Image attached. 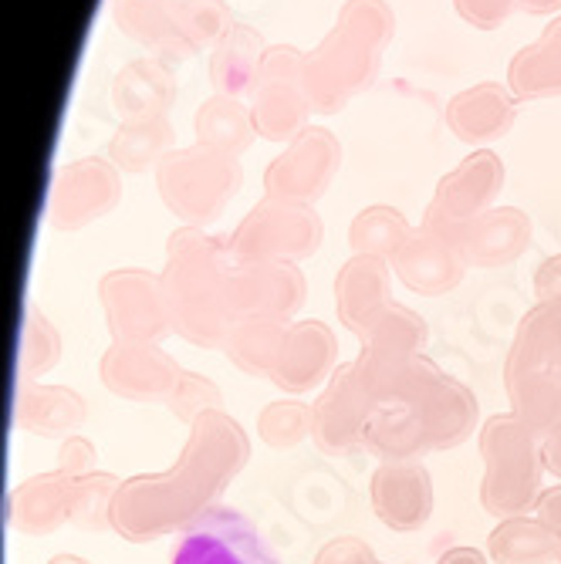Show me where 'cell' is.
Wrapping results in <instances>:
<instances>
[{
    "instance_id": "cb8c5ba5",
    "label": "cell",
    "mask_w": 561,
    "mask_h": 564,
    "mask_svg": "<svg viewBox=\"0 0 561 564\" xmlns=\"http://www.w3.org/2000/svg\"><path fill=\"white\" fill-rule=\"evenodd\" d=\"M453 11L474 31H497L521 8H518V0H453Z\"/></svg>"
},
{
    "instance_id": "3957f363",
    "label": "cell",
    "mask_w": 561,
    "mask_h": 564,
    "mask_svg": "<svg viewBox=\"0 0 561 564\" xmlns=\"http://www.w3.org/2000/svg\"><path fill=\"white\" fill-rule=\"evenodd\" d=\"M322 243V220L312 203L265 196L253 207L240 227L234 230L227 250L237 268L250 264H291L298 258H309Z\"/></svg>"
},
{
    "instance_id": "ac0fdd59",
    "label": "cell",
    "mask_w": 561,
    "mask_h": 564,
    "mask_svg": "<svg viewBox=\"0 0 561 564\" xmlns=\"http://www.w3.org/2000/svg\"><path fill=\"white\" fill-rule=\"evenodd\" d=\"M173 149H176V129L170 116L126 119L109 139V160L119 166V173H145V170H160V163Z\"/></svg>"
},
{
    "instance_id": "ffe728a7",
    "label": "cell",
    "mask_w": 561,
    "mask_h": 564,
    "mask_svg": "<svg viewBox=\"0 0 561 564\" xmlns=\"http://www.w3.org/2000/svg\"><path fill=\"white\" fill-rule=\"evenodd\" d=\"M112 18H116V28L132 44L149 51V55H157L170 65L186 58L176 41L166 0H112Z\"/></svg>"
},
{
    "instance_id": "7402d4cb",
    "label": "cell",
    "mask_w": 561,
    "mask_h": 564,
    "mask_svg": "<svg viewBox=\"0 0 561 564\" xmlns=\"http://www.w3.org/2000/svg\"><path fill=\"white\" fill-rule=\"evenodd\" d=\"M410 224L392 207H366L348 227V240L355 253H373V258H392L399 243L410 237Z\"/></svg>"
},
{
    "instance_id": "9a60e30c",
    "label": "cell",
    "mask_w": 561,
    "mask_h": 564,
    "mask_svg": "<svg viewBox=\"0 0 561 564\" xmlns=\"http://www.w3.org/2000/svg\"><path fill=\"white\" fill-rule=\"evenodd\" d=\"M268 41L261 31H253L250 24H230L227 34L214 44L211 51V85L214 95H234V98H247L253 82H258V72L265 65L268 55Z\"/></svg>"
},
{
    "instance_id": "7a4b0ae2",
    "label": "cell",
    "mask_w": 561,
    "mask_h": 564,
    "mask_svg": "<svg viewBox=\"0 0 561 564\" xmlns=\"http://www.w3.org/2000/svg\"><path fill=\"white\" fill-rule=\"evenodd\" d=\"M382 68V51L355 31L335 24L309 55H304V91L312 112L338 116L359 95H366Z\"/></svg>"
},
{
    "instance_id": "8992f818",
    "label": "cell",
    "mask_w": 561,
    "mask_h": 564,
    "mask_svg": "<svg viewBox=\"0 0 561 564\" xmlns=\"http://www.w3.org/2000/svg\"><path fill=\"white\" fill-rule=\"evenodd\" d=\"M525 430L528 426L515 416H494L487 423L484 453L490 470H487L484 503L490 514H518L535 494L538 459Z\"/></svg>"
},
{
    "instance_id": "4fadbf2b",
    "label": "cell",
    "mask_w": 561,
    "mask_h": 564,
    "mask_svg": "<svg viewBox=\"0 0 561 564\" xmlns=\"http://www.w3.org/2000/svg\"><path fill=\"white\" fill-rule=\"evenodd\" d=\"M338 294V312L345 325L359 335H369L376 318L392 304L389 294V268L386 258H373V253H355V258L342 268L335 281Z\"/></svg>"
},
{
    "instance_id": "5bb4252c",
    "label": "cell",
    "mask_w": 561,
    "mask_h": 564,
    "mask_svg": "<svg viewBox=\"0 0 561 564\" xmlns=\"http://www.w3.org/2000/svg\"><path fill=\"white\" fill-rule=\"evenodd\" d=\"M392 264H396V271L402 274L406 284L430 291V294L450 291L464 274L461 250H456L450 240L436 237L433 230H427V227L410 230V237H406L399 243V250L392 253Z\"/></svg>"
},
{
    "instance_id": "9c48e42d",
    "label": "cell",
    "mask_w": 561,
    "mask_h": 564,
    "mask_svg": "<svg viewBox=\"0 0 561 564\" xmlns=\"http://www.w3.org/2000/svg\"><path fill=\"white\" fill-rule=\"evenodd\" d=\"M122 199V176L112 160L85 156L58 170L51 189V224L58 230H82L106 214H112Z\"/></svg>"
},
{
    "instance_id": "30bf717a",
    "label": "cell",
    "mask_w": 561,
    "mask_h": 564,
    "mask_svg": "<svg viewBox=\"0 0 561 564\" xmlns=\"http://www.w3.org/2000/svg\"><path fill=\"white\" fill-rule=\"evenodd\" d=\"M518 95L500 82H477L464 91H456L446 101V129L456 142L471 149H487L500 142L518 122Z\"/></svg>"
},
{
    "instance_id": "7c38bea8",
    "label": "cell",
    "mask_w": 561,
    "mask_h": 564,
    "mask_svg": "<svg viewBox=\"0 0 561 564\" xmlns=\"http://www.w3.org/2000/svg\"><path fill=\"white\" fill-rule=\"evenodd\" d=\"M109 101H112V112L119 116V122L145 119V116H170L173 101H176L173 65L157 55L132 58L112 78Z\"/></svg>"
},
{
    "instance_id": "6da1fadb",
    "label": "cell",
    "mask_w": 561,
    "mask_h": 564,
    "mask_svg": "<svg viewBox=\"0 0 561 564\" xmlns=\"http://www.w3.org/2000/svg\"><path fill=\"white\" fill-rule=\"evenodd\" d=\"M157 186L180 220L203 227L230 207V199L244 186V170L237 156L193 142L186 149H173L160 163Z\"/></svg>"
},
{
    "instance_id": "ba28073f",
    "label": "cell",
    "mask_w": 561,
    "mask_h": 564,
    "mask_svg": "<svg viewBox=\"0 0 561 564\" xmlns=\"http://www.w3.org/2000/svg\"><path fill=\"white\" fill-rule=\"evenodd\" d=\"M170 564H278L261 531L234 507L199 514L173 547Z\"/></svg>"
},
{
    "instance_id": "52a82bcc",
    "label": "cell",
    "mask_w": 561,
    "mask_h": 564,
    "mask_svg": "<svg viewBox=\"0 0 561 564\" xmlns=\"http://www.w3.org/2000/svg\"><path fill=\"white\" fill-rule=\"evenodd\" d=\"M342 170V142L325 126H309L298 139H291L281 156L271 160L265 170V189L268 196L315 203L328 193Z\"/></svg>"
},
{
    "instance_id": "44dd1931",
    "label": "cell",
    "mask_w": 561,
    "mask_h": 564,
    "mask_svg": "<svg viewBox=\"0 0 561 564\" xmlns=\"http://www.w3.org/2000/svg\"><path fill=\"white\" fill-rule=\"evenodd\" d=\"M166 11L186 58L196 51H214V44L234 24L224 0H166Z\"/></svg>"
},
{
    "instance_id": "277c9868",
    "label": "cell",
    "mask_w": 561,
    "mask_h": 564,
    "mask_svg": "<svg viewBox=\"0 0 561 564\" xmlns=\"http://www.w3.org/2000/svg\"><path fill=\"white\" fill-rule=\"evenodd\" d=\"M301 68H304V51H298L294 44L268 47L258 82H253V88L247 95L258 139L288 145L291 139H298L312 126L309 122L312 101H309V91H304Z\"/></svg>"
},
{
    "instance_id": "8fae6325",
    "label": "cell",
    "mask_w": 561,
    "mask_h": 564,
    "mask_svg": "<svg viewBox=\"0 0 561 564\" xmlns=\"http://www.w3.org/2000/svg\"><path fill=\"white\" fill-rule=\"evenodd\" d=\"M531 243V220L518 207H494L471 224H464L453 237V247L461 250L464 264L477 268H500L515 261Z\"/></svg>"
},
{
    "instance_id": "484cf974",
    "label": "cell",
    "mask_w": 561,
    "mask_h": 564,
    "mask_svg": "<svg viewBox=\"0 0 561 564\" xmlns=\"http://www.w3.org/2000/svg\"><path fill=\"white\" fill-rule=\"evenodd\" d=\"M518 8L531 18H558L561 0H518Z\"/></svg>"
},
{
    "instance_id": "5b68a950",
    "label": "cell",
    "mask_w": 561,
    "mask_h": 564,
    "mask_svg": "<svg viewBox=\"0 0 561 564\" xmlns=\"http://www.w3.org/2000/svg\"><path fill=\"white\" fill-rule=\"evenodd\" d=\"M500 189H504L500 156L490 149H477L461 166L450 170L436 183V193L427 207L423 227L453 243L456 230H461L464 224L494 210V199L500 196Z\"/></svg>"
},
{
    "instance_id": "603a6c76",
    "label": "cell",
    "mask_w": 561,
    "mask_h": 564,
    "mask_svg": "<svg viewBox=\"0 0 561 564\" xmlns=\"http://www.w3.org/2000/svg\"><path fill=\"white\" fill-rule=\"evenodd\" d=\"M335 24L355 31L369 44H376L379 51H386L396 37V11L386 4V0H345L338 8Z\"/></svg>"
},
{
    "instance_id": "d4e9b609",
    "label": "cell",
    "mask_w": 561,
    "mask_h": 564,
    "mask_svg": "<svg viewBox=\"0 0 561 564\" xmlns=\"http://www.w3.org/2000/svg\"><path fill=\"white\" fill-rule=\"evenodd\" d=\"M535 288L544 297V304H561V253H558V258H548L538 268Z\"/></svg>"
},
{
    "instance_id": "e0dca14e",
    "label": "cell",
    "mask_w": 561,
    "mask_h": 564,
    "mask_svg": "<svg viewBox=\"0 0 561 564\" xmlns=\"http://www.w3.org/2000/svg\"><path fill=\"white\" fill-rule=\"evenodd\" d=\"M101 297H106V307L112 315V325L126 332L142 328V322L149 325V332H160L163 325V312L170 315V304L163 294V278H152L145 271H116L101 281Z\"/></svg>"
},
{
    "instance_id": "d6986e66",
    "label": "cell",
    "mask_w": 561,
    "mask_h": 564,
    "mask_svg": "<svg viewBox=\"0 0 561 564\" xmlns=\"http://www.w3.org/2000/svg\"><path fill=\"white\" fill-rule=\"evenodd\" d=\"M193 132L196 142L227 152V156H244V152L258 139L250 116V101L234 98V95H211L193 116Z\"/></svg>"
},
{
    "instance_id": "2e32d148",
    "label": "cell",
    "mask_w": 561,
    "mask_h": 564,
    "mask_svg": "<svg viewBox=\"0 0 561 564\" xmlns=\"http://www.w3.org/2000/svg\"><path fill=\"white\" fill-rule=\"evenodd\" d=\"M507 88L518 95V101L561 98V14L511 58Z\"/></svg>"
}]
</instances>
